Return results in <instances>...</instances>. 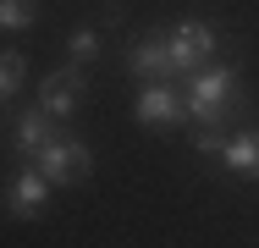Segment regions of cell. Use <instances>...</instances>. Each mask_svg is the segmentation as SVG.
Returning <instances> with one entry per match:
<instances>
[{"label":"cell","instance_id":"7","mask_svg":"<svg viewBox=\"0 0 259 248\" xmlns=\"http://www.w3.org/2000/svg\"><path fill=\"white\" fill-rule=\"evenodd\" d=\"M50 177L39 171V166H28V171H17L11 177V188H6V204H11V215H39L45 204H50Z\"/></svg>","mask_w":259,"mask_h":248},{"label":"cell","instance_id":"5","mask_svg":"<svg viewBox=\"0 0 259 248\" xmlns=\"http://www.w3.org/2000/svg\"><path fill=\"white\" fill-rule=\"evenodd\" d=\"M182 116H188V105L171 94V83H165V77L144 83V94H138V121H144V127H177Z\"/></svg>","mask_w":259,"mask_h":248},{"label":"cell","instance_id":"1","mask_svg":"<svg viewBox=\"0 0 259 248\" xmlns=\"http://www.w3.org/2000/svg\"><path fill=\"white\" fill-rule=\"evenodd\" d=\"M232 94H237V66H209V72H193L182 105L199 127H221L226 110H232Z\"/></svg>","mask_w":259,"mask_h":248},{"label":"cell","instance_id":"10","mask_svg":"<svg viewBox=\"0 0 259 248\" xmlns=\"http://www.w3.org/2000/svg\"><path fill=\"white\" fill-rule=\"evenodd\" d=\"M22 77H28V55H22V50H0V105L17 99Z\"/></svg>","mask_w":259,"mask_h":248},{"label":"cell","instance_id":"6","mask_svg":"<svg viewBox=\"0 0 259 248\" xmlns=\"http://www.w3.org/2000/svg\"><path fill=\"white\" fill-rule=\"evenodd\" d=\"M39 105L50 110V116H72L77 105H83V77H77V66H61V72H50L45 83H39Z\"/></svg>","mask_w":259,"mask_h":248},{"label":"cell","instance_id":"4","mask_svg":"<svg viewBox=\"0 0 259 248\" xmlns=\"http://www.w3.org/2000/svg\"><path fill=\"white\" fill-rule=\"evenodd\" d=\"M61 116H50L45 105H33V110H22L17 116V127H11V149L22 154V160H39V149L50 144V138H61V127H55Z\"/></svg>","mask_w":259,"mask_h":248},{"label":"cell","instance_id":"12","mask_svg":"<svg viewBox=\"0 0 259 248\" xmlns=\"http://www.w3.org/2000/svg\"><path fill=\"white\" fill-rule=\"evenodd\" d=\"M66 50H72V61H94V55H100V33H94V28H77V33L66 39Z\"/></svg>","mask_w":259,"mask_h":248},{"label":"cell","instance_id":"2","mask_svg":"<svg viewBox=\"0 0 259 248\" xmlns=\"http://www.w3.org/2000/svg\"><path fill=\"white\" fill-rule=\"evenodd\" d=\"M39 171L50 177L55 188H66V182H83L89 171H94V154H89V144L83 138H50V144L39 149Z\"/></svg>","mask_w":259,"mask_h":248},{"label":"cell","instance_id":"8","mask_svg":"<svg viewBox=\"0 0 259 248\" xmlns=\"http://www.w3.org/2000/svg\"><path fill=\"white\" fill-rule=\"evenodd\" d=\"M127 72H138L144 83H155V77H171V72H177V66H171V39H165V33H149L144 45L127 55Z\"/></svg>","mask_w":259,"mask_h":248},{"label":"cell","instance_id":"9","mask_svg":"<svg viewBox=\"0 0 259 248\" xmlns=\"http://www.w3.org/2000/svg\"><path fill=\"white\" fill-rule=\"evenodd\" d=\"M221 166L243 171V177H259V133H237L221 144Z\"/></svg>","mask_w":259,"mask_h":248},{"label":"cell","instance_id":"3","mask_svg":"<svg viewBox=\"0 0 259 248\" xmlns=\"http://www.w3.org/2000/svg\"><path fill=\"white\" fill-rule=\"evenodd\" d=\"M165 39H171V66H177V72H193L199 61L215 55V28H209V22H193V17H188L177 33H165Z\"/></svg>","mask_w":259,"mask_h":248},{"label":"cell","instance_id":"11","mask_svg":"<svg viewBox=\"0 0 259 248\" xmlns=\"http://www.w3.org/2000/svg\"><path fill=\"white\" fill-rule=\"evenodd\" d=\"M33 17H39V0H0V28H6V33L28 28Z\"/></svg>","mask_w":259,"mask_h":248},{"label":"cell","instance_id":"13","mask_svg":"<svg viewBox=\"0 0 259 248\" xmlns=\"http://www.w3.org/2000/svg\"><path fill=\"white\" fill-rule=\"evenodd\" d=\"M221 144H226V138H221V133H215V127H204V133H199V154H221Z\"/></svg>","mask_w":259,"mask_h":248}]
</instances>
